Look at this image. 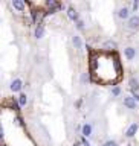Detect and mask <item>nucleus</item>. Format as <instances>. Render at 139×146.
<instances>
[{
	"mask_svg": "<svg viewBox=\"0 0 139 146\" xmlns=\"http://www.w3.org/2000/svg\"><path fill=\"white\" fill-rule=\"evenodd\" d=\"M90 61V75L95 82L107 85L121 79V64L115 52H95Z\"/></svg>",
	"mask_w": 139,
	"mask_h": 146,
	"instance_id": "f257e3e1",
	"label": "nucleus"
},
{
	"mask_svg": "<svg viewBox=\"0 0 139 146\" xmlns=\"http://www.w3.org/2000/svg\"><path fill=\"white\" fill-rule=\"evenodd\" d=\"M138 56V49L133 47V46H127V47H124V58L127 59V61H133V59H136Z\"/></svg>",
	"mask_w": 139,
	"mask_h": 146,
	"instance_id": "f03ea898",
	"label": "nucleus"
},
{
	"mask_svg": "<svg viewBox=\"0 0 139 146\" xmlns=\"http://www.w3.org/2000/svg\"><path fill=\"white\" fill-rule=\"evenodd\" d=\"M130 12H132V9L128 8V6H121L116 11V17L119 18V20H128V18H130L132 15H130Z\"/></svg>",
	"mask_w": 139,
	"mask_h": 146,
	"instance_id": "7ed1b4c3",
	"label": "nucleus"
},
{
	"mask_svg": "<svg viewBox=\"0 0 139 146\" xmlns=\"http://www.w3.org/2000/svg\"><path fill=\"white\" fill-rule=\"evenodd\" d=\"M122 104L127 110H136V107H138V100L133 96H124Z\"/></svg>",
	"mask_w": 139,
	"mask_h": 146,
	"instance_id": "20e7f679",
	"label": "nucleus"
},
{
	"mask_svg": "<svg viewBox=\"0 0 139 146\" xmlns=\"http://www.w3.org/2000/svg\"><path fill=\"white\" fill-rule=\"evenodd\" d=\"M127 29H130V31H136L139 29V15H136V14H133V15L127 20Z\"/></svg>",
	"mask_w": 139,
	"mask_h": 146,
	"instance_id": "39448f33",
	"label": "nucleus"
},
{
	"mask_svg": "<svg viewBox=\"0 0 139 146\" xmlns=\"http://www.w3.org/2000/svg\"><path fill=\"white\" fill-rule=\"evenodd\" d=\"M9 90L12 91V93H18V91L23 90V81L20 78H15V79L11 81V85H9Z\"/></svg>",
	"mask_w": 139,
	"mask_h": 146,
	"instance_id": "423d86ee",
	"label": "nucleus"
},
{
	"mask_svg": "<svg viewBox=\"0 0 139 146\" xmlns=\"http://www.w3.org/2000/svg\"><path fill=\"white\" fill-rule=\"evenodd\" d=\"M138 129H139L138 122H133V123H130V126H128V128H127V131H126V137H127V139H133V137L136 135Z\"/></svg>",
	"mask_w": 139,
	"mask_h": 146,
	"instance_id": "0eeeda50",
	"label": "nucleus"
},
{
	"mask_svg": "<svg viewBox=\"0 0 139 146\" xmlns=\"http://www.w3.org/2000/svg\"><path fill=\"white\" fill-rule=\"evenodd\" d=\"M67 17H69V20L73 21V23H77L78 20H80V14H78V11L73 6L67 8Z\"/></svg>",
	"mask_w": 139,
	"mask_h": 146,
	"instance_id": "6e6552de",
	"label": "nucleus"
},
{
	"mask_svg": "<svg viewBox=\"0 0 139 146\" xmlns=\"http://www.w3.org/2000/svg\"><path fill=\"white\" fill-rule=\"evenodd\" d=\"M81 134H83V137H86V139H89V137L93 134V126H92V123H84V125L81 126Z\"/></svg>",
	"mask_w": 139,
	"mask_h": 146,
	"instance_id": "1a4fd4ad",
	"label": "nucleus"
},
{
	"mask_svg": "<svg viewBox=\"0 0 139 146\" xmlns=\"http://www.w3.org/2000/svg\"><path fill=\"white\" fill-rule=\"evenodd\" d=\"M34 36L37 40H40V38H43L44 36V26L41 25V23H38V25L35 26V29H34Z\"/></svg>",
	"mask_w": 139,
	"mask_h": 146,
	"instance_id": "9d476101",
	"label": "nucleus"
},
{
	"mask_svg": "<svg viewBox=\"0 0 139 146\" xmlns=\"http://www.w3.org/2000/svg\"><path fill=\"white\" fill-rule=\"evenodd\" d=\"M11 5H12L14 9H17L18 12H25V9H26V5H25V2H21V0H12Z\"/></svg>",
	"mask_w": 139,
	"mask_h": 146,
	"instance_id": "9b49d317",
	"label": "nucleus"
},
{
	"mask_svg": "<svg viewBox=\"0 0 139 146\" xmlns=\"http://www.w3.org/2000/svg\"><path fill=\"white\" fill-rule=\"evenodd\" d=\"M128 84H130L132 93H138V91H139V81L136 79L135 76H133V78H130V81H128Z\"/></svg>",
	"mask_w": 139,
	"mask_h": 146,
	"instance_id": "f8f14e48",
	"label": "nucleus"
},
{
	"mask_svg": "<svg viewBox=\"0 0 139 146\" xmlns=\"http://www.w3.org/2000/svg\"><path fill=\"white\" fill-rule=\"evenodd\" d=\"M72 44H73V47H75V49L81 50V49H83V41H81V36H80V35H73V36H72Z\"/></svg>",
	"mask_w": 139,
	"mask_h": 146,
	"instance_id": "ddd939ff",
	"label": "nucleus"
},
{
	"mask_svg": "<svg viewBox=\"0 0 139 146\" xmlns=\"http://www.w3.org/2000/svg\"><path fill=\"white\" fill-rule=\"evenodd\" d=\"M28 94L26 93H20V96H18V99H17V102H18V107L23 108V107H26L28 105Z\"/></svg>",
	"mask_w": 139,
	"mask_h": 146,
	"instance_id": "4468645a",
	"label": "nucleus"
},
{
	"mask_svg": "<svg viewBox=\"0 0 139 146\" xmlns=\"http://www.w3.org/2000/svg\"><path fill=\"white\" fill-rule=\"evenodd\" d=\"M119 94H121V87H119V85H113L112 88H110V96H112V98H118Z\"/></svg>",
	"mask_w": 139,
	"mask_h": 146,
	"instance_id": "2eb2a0df",
	"label": "nucleus"
},
{
	"mask_svg": "<svg viewBox=\"0 0 139 146\" xmlns=\"http://www.w3.org/2000/svg\"><path fill=\"white\" fill-rule=\"evenodd\" d=\"M90 81V75L87 72H83L81 73V84H87Z\"/></svg>",
	"mask_w": 139,
	"mask_h": 146,
	"instance_id": "dca6fc26",
	"label": "nucleus"
},
{
	"mask_svg": "<svg viewBox=\"0 0 139 146\" xmlns=\"http://www.w3.org/2000/svg\"><path fill=\"white\" fill-rule=\"evenodd\" d=\"M103 146H119V143L116 140H112V139H109V140H105L104 141V145Z\"/></svg>",
	"mask_w": 139,
	"mask_h": 146,
	"instance_id": "f3484780",
	"label": "nucleus"
},
{
	"mask_svg": "<svg viewBox=\"0 0 139 146\" xmlns=\"http://www.w3.org/2000/svg\"><path fill=\"white\" fill-rule=\"evenodd\" d=\"M75 27L78 31H83V29H84V20H81V18H80V20L75 23Z\"/></svg>",
	"mask_w": 139,
	"mask_h": 146,
	"instance_id": "a211bd4d",
	"label": "nucleus"
},
{
	"mask_svg": "<svg viewBox=\"0 0 139 146\" xmlns=\"http://www.w3.org/2000/svg\"><path fill=\"white\" fill-rule=\"evenodd\" d=\"M105 47H112V49H116V43H115L113 40H109V41H105L104 43Z\"/></svg>",
	"mask_w": 139,
	"mask_h": 146,
	"instance_id": "6ab92c4d",
	"label": "nucleus"
},
{
	"mask_svg": "<svg viewBox=\"0 0 139 146\" xmlns=\"http://www.w3.org/2000/svg\"><path fill=\"white\" fill-rule=\"evenodd\" d=\"M138 9H139V0H135L132 3V12H138Z\"/></svg>",
	"mask_w": 139,
	"mask_h": 146,
	"instance_id": "aec40b11",
	"label": "nucleus"
},
{
	"mask_svg": "<svg viewBox=\"0 0 139 146\" xmlns=\"http://www.w3.org/2000/svg\"><path fill=\"white\" fill-rule=\"evenodd\" d=\"M15 123H17V125H21V119L18 117V116L15 117Z\"/></svg>",
	"mask_w": 139,
	"mask_h": 146,
	"instance_id": "412c9836",
	"label": "nucleus"
},
{
	"mask_svg": "<svg viewBox=\"0 0 139 146\" xmlns=\"http://www.w3.org/2000/svg\"><path fill=\"white\" fill-rule=\"evenodd\" d=\"M75 105H77V108H80V107H81V99H80V100H77Z\"/></svg>",
	"mask_w": 139,
	"mask_h": 146,
	"instance_id": "4be33fe9",
	"label": "nucleus"
},
{
	"mask_svg": "<svg viewBox=\"0 0 139 146\" xmlns=\"http://www.w3.org/2000/svg\"><path fill=\"white\" fill-rule=\"evenodd\" d=\"M0 135H2V137L5 135V129H3V126H0Z\"/></svg>",
	"mask_w": 139,
	"mask_h": 146,
	"instance_id": "5701e85b",
	"label": "nucleus"
},
{
	"mask_svg": "<svg viewBox=\"0 0 139 146\" xmlns=\"http://www.w3.org/2000/svg\"><path fill=\"white\" fill-rule=\"evenodd\" d=\"M133 98H135L136 100H139V93H133Z\"/></svg>",
	"mask_w": 139,
	"mask_h": 146,
	"instance_id": "b1692460",
	"label": "nucleus"
},
{
	"mask_svg": "<svg viewBox=\"0 0 139 146\" xmlns=\"http://www.w3.org/2000/svg\"><path fill=\"white\" fill-rule=\"evenodd\" d=\"M73 146H83V143H81V141H75V143H73Z\"/></svg>",
	"mask_w": 139,
	"mask_h": 146,
	"instance_id": "393cba45",
	"label": "nucleus"
}]
</instances>
